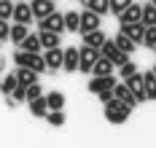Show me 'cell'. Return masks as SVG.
Masks as SVG:
<instances>
[{
    "label": "cell",
    "mask_w": 156,
    "mask_h": 148,
    "mask_svg": "<svg viewBox=\"0 0 156 148\" xmlns=\"http://www.w3.org/2000/svg\"><path fill=\"white\" fill-rule=\"evenodd\" d=\"M129 113H132V108H126L121 100L110 97L105 102V118H108L110 124H124L126 118H129Z\"/></svg>",
    "instance_id": "6da1fadb"
},
{
    "label": "cell",
    "mask_w": 156,
    "mask_h": 148,
    "mask_svg": "<svg viewBox=\"0 0 156 148\" xmlns=\"http://www.w3.org/2000/svg\"><path fill=\"white\" fill-rule=\"evenodd\" d=\"M14 62H16V67H30V70H35V73H43V70H46L43 54H30V51L19 49L14 54Z\"/></svg>",
    "instance_id": "7a4b0ae2"
},
{
    "label": "cell",
    "mask_w": 156,
    "mask_h": 148,
    "mask_svg": "<svg viewBox=\"0 0 156 148\" xmlns=\"http://www.w3.org/2000/svg\"><path fill=\"white\" fill-rule=\"evenodd\" d=\"M100 57H105V59H110L113 62V67H121L129 59V54H124V51H119V46L113 43V41H105L102 46H100Z\"/></svg>",
    "instance_id": "3957f363"
},
{
    "label": "cell",
    "mask_w": 156,
    "mask_h": 148,
    "mask_svg": "<svg viewBox=\"0 0 156 148\" xmlns=\"http://www.w3.org/2000/svg\"><path fill=\"white\" fill-rule=\"evenodd\" d=\"M97 57H100L97 49L81 46V49H78V70H81V73H92V65L97 62Z\"/></svg>",
    "instance_id": "277c9868"
},
{
    "label": "cell",
    "mask_w": 156,
    "mask_h": 148,
    "mask_svg": "<svg viewBox=\"0 0 156 148\" xmlns=\"http://www.w3.org/2000/svg\"><path fill=\"white\" fill-rule=\"evenodd\" d=\"M38 30H48V33H65V16L59 11H54V14H48L46 19H41L38 22Z\"/></svg>",
    "instance_id": "5b68a950"
},
{
    "label": "cell",
    "mask_w": 156,
    "mask_h": 148,
    "mask_svg": "<svg viewBox=\"0 0 156 148\" xmlns=\"http://www.w3.org/2000/svg\"><path fill=\"white\" fill-rule=\"evenodd\" d=\"M30 11H32V19H46L48 14H54L57 11V5H54V0H30Z\"/></svg>",
    "instance_id": "8992f818"
},
{
    "label": "cell",
    "mask_w": 156,
    "mask_h": 148,
    "mask_svg": "<svg viewBox=\"0 0 156 148\" xmlns=\"http://www.w3.org/2000/svg\"><path fill=\"white\" fill-rule=\"evenodd\" d=\"M92 30H100V16L94 11H81L78 14V33H92Z\"/></svg>",
    "instance_id": "52a82bcc"
},
{
    "label": "cell",
    "mask_w": 156,
    "mask_h": 148,
    "mask_svg": "<svg viewBox=\"0 0 156 148\" xmlns=\"http://www.w3.org/2000/svg\"><path fill=\"white\" fill-rule=\"evenodd\" d=\"M140 16H143V5L140 3H129L124 11L119 14V22L121 24H135V22H140Z\"/></svg>",
    "instance_id": "ba28073f"
},
{
    "label": "cell",
    "mask_w": 156,
    "mask_h": 148,
    "mask_svg": "<svg viewBox=\"0 0 156 148\" xmlns=\"http://www.w3.org/2000/svg\"><path fill=\"white\" fill-rule=\"evenodd\" d=\"M126 89L132 92V97L137 100V102H143L145 100V89H143V76L140 73H135V76H129V78H124Z\"/></svg>",
    "instance_id": "9c48e42d"
},
{
    "label": "cell",
    "mask_w": 156,
    "mask_h": 148,
    "mask_svg": "<svg viewBox=\"0 0 156 148\" xmlns=\"http://www.w3.org/2000/svg\"><path fill=\"white\" fill-rule=\"evenodd\" d=\"M11 19H14V22H19V24H30V22H32L30 3H24V0L14 3V14H11Z\"/></svg>",
    "instance_id": "30bf717a"
},
{
    "label": "cell",
    "mask_w": 156,
    "mask_h": 148,
    "mask_svg": "<svg viewBox=\"0 0 156 148\" xmlns=\"http://www.w3.org/2000/svg\"><path fill=\"white\" fill-rule=\"evenodd\" d=\"M62 54L65 51L57 46V49H46L43 51V62H46V70H62Z\"/></svg>",
    "instance_id": "8fae6325"
},
{
    "label": "cell",
    "mask_w": 156,
    "mask_h": 148,
    "mask_svg": "<svg viewBox=\"0 0 156 148\" xmlns=\"http://www.w3.org/2000/svg\"><path fill=\"white\" fill-rule=\"evenodd\" d=\"M113 86H116V78H113V76H94L92 81H89V92H92V94H100V92L113 89Z\"/></svg>",
    "instance_id": "7c38bea8"
},
{
    "label": "cell",
    "mask_w": 156,
    "mask_h": 148,
    "mask_svg": "<svg viewBox=\"0 0 156 148\" xmlns=\"http://www.w3.org/2000/svg\"><path fill=\"white\" fill-rule=\"evenodd\" d=\"M119 33H124L129 41H135V43L140 46L143 43V33H145V24H140V22H135V24H121Z\"/></svg>",
    "instance_id": "4fadbf2b"
},
{
    "label": "cell",
    "mask_w": 156,
    "mask_h": 148,
    "mask_svg": "<svg viewBox=\"0 0 156 148\" xmlns=\"http://www.w3.org/2000/svg\"><path fill=\"white\" fill-rule=\"evenodd\" d=\"M113 97L121 100L126 108H132V111H135V105H137V100L132 97V92L126 89V83H116V86H113Z\"/></svg>",
    "instance_id": "5bb4252c"
},
{
    "label": "cell",
    "mask_w": 156,
    "mask_h": 148,
    "mask_svg": "<svg viewBox=\"0 0 156 148\" xmlns=\"http://www.w3.org/2000/svg\"><path fill=\"white\" fill-rule=\"evenodd\" d=\"M14 76H16V81H19V86H32V83H38V73L30 70V67H16Z\"/></svg>",
    "instance_id": "9a60e30c"
},
{
    "label": "cell",
    "mask_w": 156,
    "mask_h": 148,
    "mask_svg": "<svg viewBox=\"0 0 156 148\" xmlns=\"http://www.w3.org/2000/svg\"><path fill=\"white\" fill-rule=\"evenodd\" d=\"M62 67L67 70V73H76V70H78V49H76V46L65 49V54H62Z\"/></svg>",
    "instance_id": "2e32d148"
},
{
    "label": "cell",
    "mask_w": 156,
    "mask_h": 148,
    "mask_svg": "<svg viewBox=\"0 0 156 148\" xmlns=\"http://www.w3.org/2000/svg\"><path fill=\"white\" fill-rule=\"evenodd\" d=\"M108 41V35L102 33V30H92V33H83V46H92V49L100 51V46Z\"/></svg>",
    "instance_id": "e0dca14e"
},
{
    "label": "cell",
    "mask_w": 156,
    "mask_h": 148,
    "mask_svg": "<svg viewBox=\"0 0 156 148\" xmlns=\"http://www.w3.org/2000/svg\"><path fill=\"white\" fill-rule=\"evenodd\" d=\"M27 35H30V24H19V22H14V27L8 30V38L14 41L16 46H19V43H22Z\"/></svg>",
    "instance_id": "ac0fdd59"
},
{
    "label": "cell",
    "mask_w": 156,
    "mask_h": 148,
    "mask_svg": "<svg viewBox=\"0 0 156 148\" xmlns=\"http://www.w3.org/2000/svg\"><path fill=\"white\" fill-rule=\"evenodd\" d=\"M38 38H41V49H57L59 46V33H48V30H41L38 33Z\"/></svg>",
    "instance_id": "d6986e66"
},
{
    "label": "cell",
    "mask_w": 156,
    "mask_h": 148,
    "mask_svg": "<svg viewBox=\"0 0 156 148\" xmlns=\"http://www.w3.org/2000/svg\"><path fill=\"white\" fill-rule=\"evenodd\" d=\"M19 49H22V51H30V54H41V51H43V49H41V38H38L35 33L27 35V38L19 43Z\"/></svg>",
    "instance_id": "ffe728a7"
},
{
    "label": "cell",
    "mask_w": 156,
    "mask_h": 148,
    "mask_svg": "<svg viewBox=\"0 0 156 148\" xmlns=\"http://www.w3.org/2000/svg\"><path fill=\"white\" fill-rule=\"evenodd\" d=\"M92 76H113V62L105 57H97V62L92 65Z\"/></svg>",
    "instance_id": "44dd1931"
},
{
    "label": "cell",
    "mask_w": 156,
    "mask_h": 148,
    "mask_svg": "<svg viewBox=\"0 0 156 148\" xmlns=\"http://www.w3.org/2000/svg\"><path fill=\"white\" fill-rule=\"evenodd\" d=\"M143 89H145V100H156V76H154V70L143 73Z\"/></svg>",
    "instance_id": "7402d4cb"
},
{
    "label": "cell",
    "mask_w": 156,
    "mask_h": 148,
    "mask_svg": "<svg viewBox=\"0 0 156 148\" xmlns=\"http://www.w3.org/2000/svg\"><path fill=\"white\" fill-rule=\"evenodd\" d=\"M43 100H46L48 111H62V108H65V94H62V92H48Z\"/></svg>",
    "instance_id": "603a6c76"
},
{
    "label": "cell",
    "mask_w": 156,
    "mask_h": 148,
    "mask_svg": "<svg viewBox=\"0 0 156 148\" xmlns=\"http://www.w3.org/2000/svg\"><path fill=\"white\" fill-rule=\"evenodd\" d=\"M113 43L119 46V51H124V54H132V51L137 49V43H135V41H129L124 33H119V35H116V38H113Z\"/></svg>",
    "instance_id": "cb8c5ba5"
},
{
    "label": "cell",
    "mask_w": 156,
    "mask_h": 148,
    "mask_svg": "<svg viewBox=\"0 0 156 148\" xmlns=\"http://www.w3.org/2000/svg\"><path fill=\"white\" fill-rule=\"evenodd\" d=\"M140 24H145V27H156V8H154V3H145V5H143Z\"/></svg>",
    "instance_id": "d4e9b609"
},
{
    "label": "cell",
    "mask_w": 156,
    "mask_h": 148,
    "mask_svg": "<svg viewBox=\"0 0 156 148\" xmlns=\"http://www.w3.org/2000/svg\"><path fill=\"white\" fill-rule=\"evenodd\" d=\"M83 5H86V11H94L97 16H102V14H110L108 0H86Z\"/></svg>",
    "instance_id": "484cf974"
},
{
    "label": "cell",
    "mask_w": 156,
    "mask_h": 148,
    "mask_svg": "<svg viewBox=\"0 0 156 148\" xmlns=\"http://www.w3.org/2000/svg\"><path fill=\"white\" fill-rule=\"evenodd\" d=\"M30 113H32V116H38V118H46V113H48V105H46V100H43V97H38V100H30Z\"/></svg>",
    "instance_id": "4316f807"
},
{
    "label": "cell",
    "mask_w": 156,
    "mask_h": 148,
    "mask_svg": "<svg viewBox=\"0 0 156 148\" xmlns=\"http://www.w3.org/2000/svg\"><path fill=\"white\" fill-rule=\"evenodd\" d=\"M65 30L67 33H78V11H65Z\"/></svg>",
    "instance_id": "83f0119b"
},
{
    "label": "cell",
    "mask_w": 156,
    "mask_h": 148,
    "mask_svg": "<svg viewBox=\"0 0 156 148\" xmlns=\"http://www.w3.org/2000/svg\"><path fill=\"white\" fill-rule=\"evenodd\" d=\"M16 83H19V81H16V76H14V73H11V76H3V81H0V92L8 97V94H11V92L16 89Z\"/></svg>",
    "instance_id": "f1b7e54d"
},
{
    "label": "cell",
    "mask_w": 156,
    "mask_h": 148,
    "mask_svg": "<svg viewBox=\"0 0 156 148\" xmlns=\"http://www.w3.org/2000/svg\"><path fill=\"white\" fill-rule=\"evenodd\" d=\"M140 46H145V49H154V46H156V27H145Z\"/></svg>",
    "instance_id": "f546056e"
},
{
    "label": "cell",
    "mask_w": 156,
    "mask_h": 148,
    "mask_svg": "<svg viewBox=\"0 0 156 148\" xmlns=\"http://www.w3.org/2000/svg\"><path fill=\"white\" fill-rule=\"evenodd\" d=\"M46 121L51 124V127H62V124H65V111H48Z\"/></svg>",
    "instance_id": "4dcf8cb0"
},
{
    "label": "cell",
    "mask_w": 156,
    "mask_h": 148,
    "mask_svg": "<svg viewBox=\"0 0 156 148\" xmlns=\"http://www.w3.org/2000/svg\"><path fill=\"white\" fill-rule=\"evenodd\" d=\"M129 3H135V0H108V5H110V14H116V16H119V14L124 11V8L129 5Z\"/></svg>",
    "instance_id": "1f68e13d"
},
{
    "label": "cell",
    "mask_w": 156,
    "mask_h": 148,
    "mask_svg": "<svg viewBox=\"0 0 156 148\" xmlns=\"http://www.w3.org/2000/svg\"><path fill=\"white\" fill-rule=\"evenodd\" d=\"M11 14H14V3L11 0H0V19H11Z\"/></svg>",
    "instance_id": "d6a6232c"
},
{
    "label": "cell",
    "mask_w": 156,
    "mask_h": 148,
    "mask_svg": "<svg viewBox=\"0 0 156 148\" xmlns=\"http://www.w3.org/2000/svg\"><path fill=\"white\" fill-rule=\"evenodd\" d=\"M38 97H43L41 83H32V86H27V102H30V100H38Z\"/></svg>",
    "instance_id": "836d02e7"
},
{
    "label": "cell",
    "mask_w": 156,
    "mask_h": 148,
    "mask_svg": "<svg viewBox=\"0 0 156 148\" xmlns=\"http://www.w3.org/2000/svg\"><path fill=\"white\" fill-rule=\"evenodd\" d=\"M119 70H121V76H124V78H129V76H135V73H137V65L126 59V62H124L121 67H119Z\"/></svg>",
    "instance_id": "e575fe53"
},
{
    "label": "cell",
    "mask_w": 156,
    "mask_h": 148,
    "mask_svg": "<svg viewBox=\"0 0 156 148\" xmlns=\"http://www.w3.org/2000/svg\"><path fill=\"white\" fill-rule=\"evenodd\" d=\"M8 97H14L16 102H22V100H27V86H19V83H16V89L11 92V94H8Z\"/></svg>",
    "instance_id": "d590c367"
},
{
    "label": "cell",
    "mask_w": 156,
    "mask_h": 148,
    "mask_svg": "<svg viewBox=\"0 0 156 148\" xmlns=\"http://www.w3.org/2000/svg\"><path fill=\"white\" fill-rule=\"evenodd\" d=\"M8 30H11V24H8L5 19H0V41H5V38H8Z\"/></svg>",
    "instance_id": "8d00e7d4"
},
{
    "label": "cell",
    "mask_w": 156,
    "mask_h": 148,
    "mask_svg": "<svg viewBox=\"0 0 156 148\" xmlns=\"http://www.w3.org/2000/svg\"><path fill=\"white\" fill-rule=\"evenodd\" d=\"M97 97H100V102H102V105H105V102H108V100L113 97V89H105V92H100V94H97Z\"/></svg>",
    "instance_id": "74e56055"
},
{
    "label": "cell",
    "mask_w": 156,
    "mask_h": 148,
    "mask_svg": "<svg viewBox=\"0 0 156 148\" xmlns=\"http://www.w3.org/2000/svg\"><path fill=\"white\" fill-rule=\"evenodd\" d=\"M0 70H3V57H0Z\"/></svg>",
    "instance_id": "f35d334b"
},
{
    "label": "cell",
    "mask_w": 156,
    "mask_h": 148,
    "mask_svg": "<svg viewBox=\"0 0 156 148\" xmlns=\"http://www.w3.org/2000/svg\"><path fill=\"white\" fill-rule=\"evenodd\" d=\"M151 3H154V8H156V0H151Z\"/></svg>",
    "instance_id": "ab89813d"
},
{
    "label": "cell",
    "mask_w": 156,
    "mask_h": 148,
    "mask_svg": "<svg viewBox=\"0 0 156 148\" xmlns=\"http://www.w3.org/2000/svg\"><path fill=\"white\" fill-rule=\"evenodd\" d=\"M154 76H156V67H154Z\"/></svg>",
    "instance_id": "60d3db41"
},
{
    "label": "cell",
    "mask_w": 156,
    "mask_h": 148,
    "mask_svg": "<svg viewBox=\"0 0 156 148\" xmlns=\"http://www.w3.org/2000/svg\"><path fill=\"white\" fill-rule=\"evenodd\" d=\"M81 3H86V0H81Z\"/></svg>",
    "instance_id": "b9f144b4"
},
{
    "label": "cell",
    "mask_w": 156,
    "mask_h": 148,
    "mask_svg": "<svg viewBox=\"0 0 156 148\" xmlns=\"http://www.w3.org/2000/svg\"><path fill=\"white\" fill-rule=\"evenodd\" d=\"M154 51H156V46H154Z\"/></svg>",
    "instance_id": "7bdbcfd3"
},
{
    "label": "cell",
    "mask_w": 156,
    "mask_h": 148,
    "mask_svg": "<svg viewBox=\"0 0 156 148\" xmlns=\"http://www.w3.org/2000/svg\"><path fill=\"white\" fill-rule=\"evenodd\" d=\"M0 43H3V41H0Z\"/></svg>",
    "instance_id": "ee69618b"
},
{
    "label": "cell",
    "mask_w": 156,
    "mask_h": 148,
    "mask_svg": "<svg viewBox=\"0 0 156 148\" xmlns=\"http://www.w3.org/2000/svg\"><path fill=\"white\" fill-rule=\"evenodd\" d=\"M54 3H57V0H54Z\"/></svg>",
    "instance_id": "f6af8a7d"
}]
</instances>
